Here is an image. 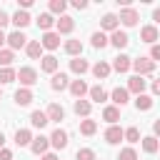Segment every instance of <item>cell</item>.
I'll return each instance as SVG.
<instances>
[{
  "instance_id": "cell-18",
  "label": "cell",
  "mask_w": 160,
  "mask_h": 160,
  "mask_svg": "<svg viewBox=\"0 0 160 160\" xmlns=\"http://www.w3.org/2000/svg\"><path fill=\"white\" fill-rule=\"evenodd\" d=\"M128 92H135V95H142V92H145V80H142L140 75H132V78L128 80Z\"/></svg>"
},
{
  "instance_id": "cell-53",
  "label": "cell",
  "mask_w": 160,
  "mask_h": 160,
  "mask_svg": "<svg viewBox=\"0 0 160 160\" xmlns=\"http://www.w3.org/2000/svg\"><path fill=\"white\" fill-rule=\"evenodd\" d=\"M0 98H2V90H0Z\"/></svg>"
},
{
  "instance_id": "cell-38",
  "label": "cell",
  "mask_w": 160,
  "mask_h": 160,
  "mask_svg": "<svg viewBox=\"0 0 160 160\" xmlns=\"http://www.w3.org/2000/svg\"><path fill=\"white\" fill-rule=\"evenodd\" d=\"M65 8H68V2L65 0H50V15H65Z\"/></svg>"
},
{
  "instance_id": "cell-10",
  "label": "cell",
  "mask_w": 160,
  "mask_h": 160,
  "mask_svg": "<svg viewBox=\"0 0 160 160\" xmlns=\"http://www.w3.org/2000/svg\"><path fill=\"white\" fill-rule=\"evenodd\" d=\"M120 140H125V130H122V128H118V125H110V128L105 130V142L118 145Z\"/></svg>"
},
{
  "instance_id": "cell-28",
  "label": "cell",
  "mask_w": 160,
  "mask_h": 160,
  "mask_svg": "<svg viewBox=\"0 0 160 160\" xmlns=\"http://www.w3.org/2000/svg\"><path fill=\"white\" fill-rule=\"evenodd\" d=\"M88 92H90V100H92V102H105V100H108V90H105V88H100V85L90 88Z\"/></svg>"
},
{
  "instance_id": "cell-49",
  "label": "cell",
  "mask_w": 160,
  "mask_h": 160,
  "mask_svg": "<svg viewBox=\"0 0 160 160\" xmlns=\"http://www.w3.org/2000/svg\"><path fill=\"white\" fill-rule=\"evenodd\" d=\"M152 92L160 95V80H152Z\"/></svg>"
},
{
  "instance_id": "cell-8",
  "label": "cell",
  "mask_w": 160,
  "mask_h": 160,
  "mask_svg": "<svg viewBox=\"0 0 160 160\" xmlns=\"http://www.w3.org/2000/svg\"><path fill=\"white\" fill-rule=\"evenodd\" d=\"M55 28H58V35H70L75 30V20L70 15H62L60 20H55Z\"/></svg>"
},
{
  "instance_id": "cell-26",
  "label": "cell",
  "mask_w": 160,
  "mask_h": 160,
  "mask_svg": "<svg viewBox=\"0 0 160 160\" xmlns=\"http://www.w3.org/2000/svg\"><path fill=\"white\" fill-rule=\"evenodd\" d=\"M72 110H75V115L88 118L90 110H92V105H90V100H75V102H72Z\"/></svg>"
},
{
  "instance_id": "cell-16",
  "label": "cell",
  "mask_w": 160,
  "mask_h": 160,
  "mask_svg": "<svg viewBox=\"0 0 160 160\" xmlns=\"http://www.w3.org/2000/svg\"><path fill=\"white\" fill-rule=\"evenodd\" d=\"M160 35H158V28L155 25H145L142 30H140V40L142 42H150V45H155V40H158Z\"/></svg>"
},
{
  "instance_id": "cell-34",
  "label": "cell",
  "mask_w": 160,
  "mask_h": 160,
  "mask_svg": "<svg viewBox=\"0 0 160 160\" xmlns=\"http://www.w3.org/2000/svg\"><path fill=\"white\" fill-rule=\"evenodd\" d=\"M12 80H18V70H12V68H0V85H8V82H12Z\"/></svg>"
},
{
  "instance_id": "cell-52",
  "label": "cell",
  "mask_w": 160,
  "mask_h": 160,
  "mask_svg": "<svg viewBox=\"0 0 160 160\" xmlns=\"http://www.w3.org/2000/svg\"><path fill=\"white\" fill-rule=\"evenodd\" d=\"M2 145H5V135L0 132V150H2Z\"/></svg>"
},
{
  "instance_id": "cell-13",
  "label": "cell",
  "mask_w": 160,
  "mask_h": 160,
  "mask_svg": "<svg viewBox=\"0 0 160 160\" xmlns=\"http://www.w3.org/2000/svg\"><path fill=\"white\" fill-rule=\"evenodd\" d=\"M130 65H132V58H128V55H118V58L112 60V65H110V68H112L115 72H128V70H130Z\"/></svg>"
},
{
  "instance_id": "cell-37",
  "label": "cell",
  "mask_w": 160,
  "mask_h": 160,
  "mask_svg": "<svg viewBox=\"0 0 160 160\" xmlns=\"http://www.w3.org/2000/svg\"><path fill=\"white\" fill-rule=\"evenodd\" d=\"M12 60H15V52H12L10 48H2V50H0V68H10Z\"/></svg>"
},
{
  "instance_id": "cell-7",
  "label": "cell",
  "mask_w": 160,
  "mask_h": 160,
  "mask_svg": "<svg viewBox=\"0 0 160 160\" xmlns=\"http://www.w3.org/2000/svg\"><path fill=\"white\" fill-rule=\"evenodd\" d=\"M50 145H52L55 150H65V148H68V132L60 130V128H55L52 135H50Z\"/></svg>"
},
{
  "instance_id": "cell-27",
  "label": "cell",
  "mask_w": 160,
  "mask_h": 160,
  "mask_svg": "<svg viewBox=\"0 0 160 160\" xmlns=\"http://www.w3.org/2000/svg\"><path fill=\"white\" fill-rule=\"evenodd\" d=\"M102 120H108L110 125H115V122L120 120V108H115V105H108V108L102 110Z\"/></svg>"
},
{
  "instance_id": "cell-2",
  "label": "cell",
  "mask_w": 160,
  "mask_h": 160,
  "mask_svg": "<svg viewBox=\"0 0 160 160\" xmlns=\"http://www.w3.org/2000/svg\"><path fill=\"white\" fill-rule=\"evenodd\" d=\"M18 80H20L22 88H30V85L38 82V70L35 68H20L18 70Z\"/></svg>"
},
{
  "instance_id": "cell-4",
  "label": "cell",
  "mask_w": 160,
  "mask_h": 160,
  "mask_svg": "<svg viewBox=\"0 0 160 160\" xmlns=\"http://www.w3.org/2000/svg\"><path fill=\"white\" fill-rule=\"evenodd\" d=\"M8 45H10V50L15 52V50H20V48H25L28 45V38H25V32L22 30H12L10 35H8V40H5Z\"/></svg>"
},
{
  "instance_id": "cell-17",
  "label": "cell",
  "mask_w": 160,
  "mask_h": 160,
  "mask_svg": "<svg viewBox=\"0 0 160 160\" xmlns=\"http://www.w3.org/2000/svg\"><path fill=\"white\" fill-rule=\"evenodd\" d=\"M40 70H42V72H50V75H55V72H58V58H55V55H42Z\"/></svg>"
},
{
  "instance_id": "cell-25",
  "label": "cell",
  "mask_w": 160,
  "mask_h": 160,
  "mask_svg": "<svg viewBox=\"0 0 160 160\" xmlns=\"http://www.w3.org/2000/svg\"><path fill=\"white\" fill-rule=\"evenodd\" d=\"M70 70H72L75 75H82V72L90 70V65H88V60H82V58H72V60H70Z\"/></svg>"
},
{
  "instance_id": "cell-40",
  "label": "cell",
  "mask_w": 160,
  "mask_h": 160,
  "mask_svg": "<svg viewBox=\"0 0 160 160\" xmlns=\"http://www.w3.org/2000/svg\"><path fill=\"white\" fill-rule=\"evenodd\" d=\"M125 140H128V142H138V140H140V130H138L135 125L128 128V130H125Z\"/></svg>"
},
{
  "instance_id": "cell-6",
  "label": "cell",
  "mask_w": 160,
  "mask_h": 160,
  "mask_svg": "<svg viewBox=\"0 0 160 160\" xmlns=\"http://www.w3.org/2000/svg\"><path fill=\"white\" fill-rule=\"evenodd\" d=\"M40 45H42V50H58L60 48V35L58 32H42V38H40Z\"/></svg>"
},
{
  "instance_id": "cell-47",
  "label": "cell",
  "mask_w": 160,
  "mask_h": 160,
  "mask_svg": "<svg viewBox=\"0 0 160 160\" xmlns=\"http://www.w3.org/2000/svg\"><path fill=\"white\" fill-rule=\"evenodd\" d=\"M152 132H155V138H160V120L152 122Z\"/></svg>"
},
{
  "instance_id": "cell-23",
  "label": "cell",
  "mask_w": 160,
  "mask_h": 160,
  "mask_svg": "<svg viewBox=\"0 0 160 160\" xmlns=\"http://www.w3.org/2000/svg\"><path fill=\"white\" fill-rule=\"evenodd\" d=\"M30 122H32V128H45L50 120H48L45 110H32V112H30Z\"/></svg>"
},
{
  "instance_id": "cell-15",
  "label": "cell",
  "mask_w": 160,
  "mask_h": 160,
  "mask_svg": "<svg viewBox=\"0 0 160 160\" xmlns=\"http://www.w3.org/2000/svg\"><path fill=\"white\" fill-rule=\"evenodd\" d=\"M118 25H120V20H118V15H112V12L102 15V20H100V28H102V30H108V32H115V30H118Z\"/></svg>"
},
{
  "instance_id": "cell-43",
  "label": "cell",
  "mask_w": 160,
  "mask_h": 160,
  "mask_svg": "<svg viewBox=\"0 0 160 160\" xmlns=\"http://www.w3.org/2000/svg\"><path fill=\"white\" fill-rule=\"evenodd\" d=\"M0 160H12V150L2 148V150H0Z\"/></svg>"
},
{
  "instance_id": "cell-22",
  "label": "cell",
  "mask_w": 160,
  "mask_h": 160,
  "mask_svg": "<svg viewBox=\"0 0 160 160\" xmlns=\"http://www.w3.org/2000/svg\"><path fill=\"white\" fill-rule=\"evenodd\" d=\"M110 70H112V68H110L105 60H100V62H95V65H92V75H95L98 80H105V78L110 75Z\"/></svg>"
},
{
  "instance_id": "cell-9",
  "label": "cell",
  "mask_w": 160,
  "mask_h": 160,
  "mask_svg": "<svg viewBox=\"0 0 160 160\" xmlns=\"http://www.w3.org/2000/svg\"><path fill=\"white\" fill-rule=\"evenodd\" d=\"M45 115H48L50 122H60V120H65V108L58 105V102H50L48 110H45Z\"/></svg>"
},
{
  "instance_id": "cell-24",
  "label": "cell",
  "mask_w": 160,
  "mask_h": 160,
  "mask_svg": "<svg viewBox=\"0 0 160 160\" xmlns=\"http://www.w3.org/2000/svg\"><path fill=\"white\" fill-rule=\"evenodd\" d=\"M25 50H28V55L32 58V60H42V45H40V40H30L28 45H25Z\"/></svg>"
},
{
  "instance_id": "cell-36",
  "label": "cell",
  "mask_w": 160,
  "mask_h": 160,
  "mask_svg": "<svg viewBox=\"0 0 160 160\" xmlns=\"http://www.w3.org/2000/svg\"><path fill=\"white\" fill-rule=\"evenodd\" d=\"M135 108H138V110H142V112H145V110H150V108H152V98H150V95H145V92H142V95H138V98H135Z\"/></svg>"
},
{
  "instance_id": "cell-35",
  "label": "cell",
  "mask_w": 160,
  "mask_h": 160,
  "mask_svg": "<svg viewBox=\"0 0 160 160\" xmlns=\"http://www.w3.org/2000/svg\"><path fill=\"white\" fill-rule=\"evenodd\" d=\"M90 42H92V48H98V50H102V48L108 45V35H105L102 30H98V32H92V38H90Z\"/></svg>"
},
{
  "instance_id": "cell-29",
  "label": "cell",
  "mask_w": 160,
  "mask_h": 160,
  "mask_svg": "<svg viewBox=\"0 0 160 160\" xmlns=\"http://www.w3.org/2000/svg\"><path fill=\"white\" fill-rule=\"evenodd\" d=\"M80 132H82V135H88V138H90V135H95V132H98V122H95V120H90V118L80 120Z\"/></svg>"
},
{
  "instance_id": "cell-44",
  "label": "cell",
  "mask_w": 160,
  "mask_h": 160,
  "mask_svg": "<svg viewBox=\"0 0 160 160\" xmlns=\"http://www.w3.org/2000/svg\"><path fill=\"white\" fill-rule=\"evenodd\" d=\"M8 22H10V18H8V12H5V10H0V30H2V28H5Z\"/></svg>"
},
{
  "instance_id": "cell-50",
  "label": "cell",
  "mask_w": 160,
  "mask_h": 160,
  "mask_svg": "<svg viewBox=\"0 0 160 160\" xmlns=\"http://www.w3.org/2000/svg\"><path fill=\"white\" fill-rule=\"evenodd\" d=\"M152 20H155V22H160V8H155V12H152Z\"/></svg>"
},
{
  "instance_id": "cell-20",
  "label": "cell",
  "mask_w": 160,
  "mask_h": 160,
  "mask_svg": "<svg viewBox=\"0 0 160 160\" xmlns=\"http://www.w3.org/2000/svg\"><path fill=\"white\" fill-rule=\"evenodd\" d=\"M10 22H15V28H18V30H22V28H28V25H30L32 20H30L28 10H18V12L12 15V20H10Z\"/></svg>"
},
{
  "instance_id": "cell-11",
  "label": "cell",
  "mask_w": 160,
  "mask_h": 160,
  "mask_svg": "<svg viewBox=\"0 0 160 160\" xmlns=\"http://www.w3.org/2000/svg\"><path fill=\"white\" fill-rule=\"evenodd\" d=\"M48 148H50V138H45V135L32 138V142H30V150H32L35 155H45V152H48Z\"/></svg>"
},
{
  "instance_id": "cell-39",
  "label": "cell",
  "mask_w": 160,
  "mask_h": 160,
  "mask_svg": "<svg viewBox=\"0 0 160 160\" xmlns=\"http://www.w3.org/2000/svg\"><path fill=\"white\" fill-rule=\"evenodd\" d=\"M75 160H95V150H90V148H80V150L75 152Z\"/></svg>"
},
{
  "instance_id": "cell-45",
  "label": "cell",
  "mask_w": 160,
  "mask_h": 160,
  "mask_svg": "<svg viewBox=\"0 0 160 160\" xmlns=\"http://www.w3.org/2000/svg\"><path fill=\"white\" fill-rule=\"evenodd\" d=\"M72 8H75V10H85L88 2H85V0H72Z\"/></svg>"
},
{
  "instance_id": "cell-5",
  "label": "cell",
  "mask_w": 160,
  "mask_h": 160,
  "mask_svg": "<svg viewBox=\"0 0 160 160\" xmlns=\"http://www.w3.org/2000/svg\"><path fill=\"white\" fill-rule=\"evenodd\" d=\"M108 42L112 45V48H118V50H122V48H128V42H130V38H128V32L125 30H115V32H110V38H108Z\"/></svg>"
},
{
  "instance_id": "cell-30",
  "label": "cell",
  "mask_w": 160,
  "mask_h": 160,
  "mask_svg": "<svg viewBox=\"0 0 160 160\" xmlns=\"http://www.w3.org/2000/svg\"><path fill=\"white\" fill-rule=\"evenodd\" d=\"M15 142L22 148V145H30L32 142V132L30 130H25V128H20V130H15Z\"/></svg>"
},
{
  "instance_id": "cell-21",
  "label": "cell",
  "mask_w": 160,
  "mask_h": 160,
  "mask_svg": "<svg viewBox=\"0 0 160 160\" xmlns=\"http://www.w3.org/2000/svg\"><path fill=\"white\" fill-rule=\"evenodd\" d=\"M15 102H18L20 108L30 105V102H32V90H30V88H20V90L15 92Z\"/></svg>"
},
{
  "instance_id": "cell-3",
  "label": "cell",
  "mask_w": 160,
  "mask_h": 160,
  "mask_svg": "<svg viewBox=\"0 0 160 160\" xmlns=\"http://www.w3.org/2000/svg\"><path fill=\"white\" fill-rule=\"evenodd\" d=\"M118 20H120L125 28H132V25H138L140 15H138V10H135V8H122V10H120V15H118Z\"/></svg>"
},
{
  "instance_id": "cell-32",
  "label": "cell",
  "mask_w": 160,
  "mask_h": 160,
  "mask_svg": "<svg viewBox=\"0 0 160 160\" xmlns=\"http://www.w3.org/2000/svg\"><path fill=\"white\" fill-rule=\"evenodd\" d=\"M55 25V18L50 15V12H42L40 18H38V28L40 30H45V32H50V28Z\"/></svg>"
},
{
  "instance_id": "cell-46",
  "label": "cell",
  "mask_w": 160,
  "mask_h": 160,
  "mask_svg": "<svg viewBox=\"0 0 160 160\" xmlns=\"http://www.w3.org/2000/svg\"><path fill=\"white\" fill-rule=\"evenodd\" d=\"M28 8H32V0H20V8L18 10H28Z\"/></svg>"
},
{
  "instance_id": "cell-19",
  "label": "cell",
  "mask_w": 160,
  "mask_h": 160,
  "mask_svg": "<svg viewBox=\"0 0 160 160\" xmlns=\"http://www.w3.org/2000/svg\"><path fill=\"white\" fill-rule=\"evenodd\" d=\"M110 98H112V102H115V108H122V105L128 102V98H130V92H128V88H115V90L110 92Z\"/></svg>"
},
{
  "instance_id": "cell-12",
  "label": "cell",
  "mask_w": 160,
  "mask_h": 160,
  "mask_svg": "<svg viewBox=\"0 0 160 160\" xmlns=\"http://www.w3.org/2000/svg\"><path fill=\"white\" fill-rule=\"evenodd\" d=\"M68 90L72 92V98H75V100H82V95H85L90 88H88V82H85V80H70V88H68Z\"/></svg>"
},
{
  "instance_id": "cell-14",
  "label": "cell",
  "mask_w": 160,
  "mask_h": 160,
  "mask_svg": "<svg viewBox=\"0 0 160 160\" xmlns=\"http://www.w3.org/2000/svg\"><path fill=\"white\" fill-rule=\"evenodd\" d=\"M50 88H52V90H68V88H70V78H68L65 72H55L52 80H50Z\"/></svg>"
},
{
  "instance_id": "cell-48",
  "label": "cell",
  "mask_w": 160,
  "mask_h": 160,
  "mask_svg": "<svg viewBox=\"0 0 160 160\" xmlns=\"http://www.w3.org/2000/svg\"><path fill=\"white\" fill-rule=\"evenodd\" d=\"M40 160H58V155L55 152H45V155H40Z\"/></svg>"
},
{
  "instance_id": "cell-1",
  "label": "cell",
  "mask_w": 160,
  "mask_h": 160,
  "mask_svg": "<svg viewBox=\"0 0 160 160\" xmlns=\"http://www.w3.org/2000/svg\"><path fill=\"white\" fill-rule=\"evenodd\" d=\"M130 68L135 70V75H140V78H142V75H150V72L155 70V62H152L150 58H135Z\"/></svg>"
},
{
  "instance_id": "cell-33",
  "label": "cell",
  "mask_w": 160,
  "mask_h": 160,
  "mask_svg": "<svg viewBox=\"0 0 160 160\" xmlns=\"http://www.w3.org/2000/svg\"><path fill=\"white\" fill-rule=\"evenodd\" d=\"M65 52L72 55V58H80V52H82V42H80V40H68V42H65Z\"/></svg>"
},
{
  "instance_id": "cell-41",
  "label": "cell",
  "mask_w": 160,
  "mask_h": 160,
  "mask_svg": "<svg viewBox=\"0 0 160 160\" xmlns=\"http://www.w3.org/2000/svg\"><path fill=\"white\" fill-rule=\"evenodd\" d=\"M118 160H138V152L132 148H122L120 155H118Z\"/></svg>"
},
{
  "instance_id": "cell-42",
  "label": "cell",
  "mask_w": 160,
  "mask_h": 160,
  "mask_svg": "<svg viewBox=\"0 0 160 160\" xmlns=\"http://www.w3.org/2000/svg\"><path fill=\"white\" fill-rule=\"evenodd\" d=\"M150 60H152V62H155V60H160V45H158V42L150 48Z\"/></svg>"
},
{
  "instance_id": "cell-31",
  "label": "cell",
  "mask_w": 160,
  "mask_h": 160,
  "mask_svg": "<svg viewBox=\"0 0 160 160\" xmlns=\"http://www.w3.org/2000/svg\"><path fill=\"white\" fill-rule=\"evenodd\" d=\"M140 140H142V150L145 152H158L160 150V142H158L155 135H148V138H140Z\"/></svg>"
},
{
  "instance_id": "cell-51",
  "label": "cell",
  "mask_w": 160,
  "mask_h": 160,
  "mask_svg": "<svg viewBox=\"0 0 160 160\" xmlns=\"http://www.w3.org/2000/svg\"><path fill=\"white\" fill-rule=\"evenodd\" d=\"M5 40H8V35H5L2 30H0V50H2V45H5Z\"/></svg>"
}]
</instances>
